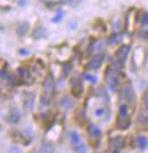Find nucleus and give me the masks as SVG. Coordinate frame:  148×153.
<instances>
[{
  "mask_svg": "<svg viewBox=\"0 0 148 153\" xmlns=\"http://www.w3.org/2000/svg\"><path fill=\"white\" fill-rule=\"evenodd\" d=\"M145 105H146V108H147V110H148V93L146 94V96H145Z\"/></svg>",
  "mask_w": 148,
  "mask_h": 153,
  "instance_id": "obj_30",
  "label": "nucleus"
},
{
  "mask_svg": "<svg viewBox=\"0 0 148 153\" xmlns=\"http://www.w3.org/2000/svg\"><path fill=\"white\" fill-rule=\"evenodd\" d=\"M136 141H137V145L140 150H145L146 146L148 145V141L145 136H138Z\"/></svg>",
  "mask_w": 148,
  "mask_h": 153,
  "instance_id": "obj_11",
  "label": "nucleus"
},
{
  "mask_svg": "<svg viewBox=\"0 0 148 153\" xmlns=\"http://www.w3.org/2000/svg\"><path fill=\"white\" fill-rule=\"evenodd\" d=\"M143 24H148V13H145L143 16Z\"/></svg>",
  "mask_w": 148,
  "mask_h": 153,
  "instance_id": "obj_27",
  "label": "nucleus"
},
{
  "mask_svg": "<svg viewBox=\"0 0 148 153\" xmlns=\"http://www.w3.org/2000/svg\"><path fill=\"white\" fill-rule=\"evenodd\" d=\"M103 113H104V110H103V109H98V110H97V111L95 112V114L97 115V116H99V115H101V114H103Z\"/></svg>",
  "mask_w": 148,
  "mask_h": 153,
  "instance_id": "obj_28",
  "label": "nucleus"
},
{
  "mask_svg": "<svg viewBox=\"0 0 148 153\" xmlns=\"http://www.w3.org/2000/svg\"><path fill=\"white\" fill-rule=\"evenodd\" d=\"M63 15H64V14H63V12H58V14H57L55 17L53 19V22H54V23H58V22H60V19H62V17H63Z\"/></svg>",
  "mask_w": 148,
  "mask_h": 153,
  "instance_id": "obj_23",
  "label": "nucleus"
},
{
  "mask_svg": "<svg viewBox=\"0 0 148 153\" xmlns=\"http://www.w3.org/2000/svg\"><path fill=\"white\" fill-rule=\"evenodd\" d=\"M48 104H49V98L47 96H42V98H41V105L47 106Z\"/></svg>",
  "mask_w": 148,
  "mask_h": 153,
  "instance_id": "obj_25",
  "label": "nucleus"
},
{
  "mask_svg": "<svg viewBox=\"0 0 148 153\" xmlns=\"http://www.w3.org/2000/svg\"><path fill=\"white\" fill-rule=\"evenodd\" d=\"M9 123H13V125H15V123H17L19 120H21V113H19V111L16 109V108H13L10 111H9V113L7 115V119H6Z\"/></svg>",
  "mask_w": 148,
  "mask_h": 153,
  "instance_id": "obj_5",
  "label": "nucleus"
},
{
  "mask_svg": "<svg viewBox=\"0 0 148 153\" xmlns=\"http://www.w3.org/2000/svg\"><path fill=\"white\" fill-rule=\"evenodd\" d=\"M131 125V121L128 116H120V119L117 120V128L121 130H125L128 129Z\"/></svg>",
  "mask_w": 148,
  "mask_h": 153,
  "instance_id": "obj_8",
  "label": "nucleus"
},
{
  "mask_svg": "<svg viewBox=\"0 0 148 153\" xmlns=\"http://www.w3.org/2000/svg\"><path fill=\"white\" fill-rule=\"evenodd\" d=\"M84 78H86L88 81H90L91 83H95V82L97 81V78H96V76H91V74H88V73H86V74H84Z\"/></svg>",
  "mask_w": 148,
  "mask_h": 153,
  "instance_id": "obj_22",
  "label": "nucleus"
},
{
  "mask_svg": "<svg viewBox=\"0 0 148 153\" xmlns=\"http://www.w3.org/2000/svg\"><path fill=\"white\" fill-rule=\"evenodd\" d=\"M22 134L24 135L25 137H27V136H32V128L31 127H23V129H22Z\"/></svg>",
  "mask_w": 148,
  "mask_h": 153,
  "instance_id": "obj_19",
  "label": "nucleus"
},
{
  "mask_svg": "<svg viewBox=\"0 0 148 153\" xmlns=\"http://www.w3.org/2000/svg\"><path fill=\"white\" fill-rule=\"evenodd\" d=\"M82 92H83V86L81 80H79L77 78H74L72 80V94L75 97H80L82 95Z\"/></svg>",
  "mask_w": 148,
  "mask_h": 153,
  "instance_id": "obj_4",
  "label": "nucleus"
},
{
  "mask_svg": "<svg viewBox=\"0 0 148 153\" xmlns=\"http://www.w3.org/2000/svg\"><path fill=\"white\" fill-rule=\"evenodd\" d=\"M129 50H130V47L129 46H127V45H123V46H121L117 50H116V53H115V55H116V58H119V59H125L127 56H128V54H129Z\"/></svg>",
  "mask_w": 148,
  "mask_h": 153,
  "instance_id": "obj_7",
  "label": "nucleus"
},
{
  "mask_svg": "<svg viewBox=\"0 0 148 153\" xmlns=\"http://www.w3.org/2000/svg\"><path fill=\"white\" fill-rule=\"evenodd\" d=\"M124 145H125V139L122 136H115L110 139V146L115 150H121L124 147Z\"/></svg>",
  "mask_w": 148,
  "mask_h": 153,
  "instance_id": "obj_3",
  "label": "nucleus"
},
{
  "mask_svg": "<svg viewBox=\"0 0 148 153\" xmlns=\"http://www.w3.org/2000/svg\"><path fill=\"white\" fill-rule=\"evenodd\" d=\"M39 153H54V146H53L51 144H49V143L43 144V145L40 147Z\"/></svg>",
  "mask_w": 148,
  "mask_h": 153,
  "instance_id": "obj_14",
  "label": "nucleus"
},
{
  "mask_svg": "<svg viewBox=\"0 0 148 153\" xmlns=\"http://www.w3.org/2000/svg\"><path fill=\"white\" fill-rule=\"evenodd\" d=\"M83 153H84V152H83Z\"/></svg>",
  "mask_w": 148,
  "mask_h": 153,
  "instance_id": "obj_33",
  "label": "nucleus"
},
{
  "mask_svg": "<svg viewBox=\"0 0 148 153\" xmlns=\"http://www.w3.org/2000/svg\"><path fill=\"white\" fill-rule=\"evenodd\" d=\"M33 106H34V95H29L24 99V103H23L24 111L25 112H31Z\"/></svg>",
  "mask_w": 148,
  "mask_h": 153,
  "instance_id": "obj_6",
  "label": "nucleus"
},
{
  "mask_svg": "<svg viewBox=\"0 0 148 153\" xmlns=\"http://www.w3.org/2000/svg\"><path fill=\"white\" fill-rule=\"evenodd\" d=\"M104 58H105V56H104L103 54L95 55V56L89 61V63H88V69H89V70H96V69H98V68L103 64Z\"/></svg>",
  "mask_w": 148,
  "mask_h": 153,
  "instance_id": "obj_1",
  "label": "nucleus"
},
{
  "mask_svg": "<svg viewBox=\"0 0 148 153\" xmlns=\"http://www.w3.org/2000/svg\"><path fill=\"white\" fill-rule=\"evenodd\" d=\"M122 68H123V64H122L121 59H120V61H116V59H115V61H111V69L114 72L120 71Z\"/></svg>",
  "mask_w": 148,
  "mask_h": 153,
  "instance_id": "obj_13",
  "label": "nucleus"
},
{
  "mask_svg": "<svg viewBox=\"0 0 148 153\" xmlns=\"http://www.w3.org/2000/svg\"><path fill=\"white\" fill-rule=\"evenodd\" d=\"M27 31H29V23H26V22L21 23L19 26L17 28V34H18L19 37L25 36V33H26Z\"/></svg>",
  "mask_w": 148,
  "mask_h": 153,
  "instance_id": "obj_12",
  "label": "nucleus"
},
{
  "mask_svg": "<svg viewBox=\"0 0 148 153\" xmlns=\"http://www.w3.org/2000/svg\"><path fill=\"white\" fill-rule=\"evenodd\" d=\"M17 72H18L19 76H25V73H26V70H25V69H23V68H18Z\"/></svg>",
  "mask_w": 148,
  "mask_h": 153,
  "instance_id": "obj_26",
  "label": "nucleus"
},
{
  "mask_svg": "<svg viewBox=\"0 0 148 153\" xmlns=\"http://www.w3.org/2000/svg\"><path fill=\"white\" fill-rule=\"evenodd\" d=\"M71 70H72V64H70V63L65 64L63 66V73H64V76H69L71 73Z\"/></svg>",
  "mask_w": 148,
  "mask_h": 153,
  "instance_id": "obj_17",
  "label": "nucleus"
},
{
  "mask_svg": "<svg viewBox=\"0 0 148 153\" xmlns=\"http://www.w3.org/2000/svg\"><path fill=\"white\" fill-rule=\"evenodd\" d=\"M113 153H117V150H116V151H114V152H113Z\"/></svg>",
  "mask_w": 148,
  "mask_h": 153,
  "instance_id": "obj_32",
  "label": "nucleus"
},
{
  "mask_svg": "<svg viewBox=\"0 0 148 153\" xmlns=\"http://www.w3.org/2000/svg\"><path fill=\"white\" fill-rule=\"evenodd\" d=\"M33 37H36V38H42L43 37V29L42 28H38L37 30L33 32Z\"/></svg>",
  "mask_w": 148,
  "mask_h": 153,
  "instance_id": "obj_20",
  "label": "nucleus"
},
{
  "mask_svg": "<svg viewBox=\"0 0 148 153\" xmlns=\"http://www.w3.org/2000/svg\"><path fill=\"white\" fill-rule=\"evenodd\" d=\"M74 150L79 153H83L87 151V146L83 145V144H82V145H76V146H74Z\"/></svg>",
  "mask_w": 148,
  "mask_h": 153,
  "instance_id": "obj_21",
  "label": "nucleus"
},
{
  "mask_svg": "<svg viewBox=\"0 0 148 153\" xmlns=\"http://www.w3.org/2000/svg\"><path fill=\"white\" fill-rule=\"evenodd\" d=\"M119 113H120V116H128V106L124 105V104L121 105V106H120Z\"/></svg>",
  "mask_w": 148,
  "mask_h": 153,
  "instance_id": "obj_16",
  "label": "nucleus"
},
{
  "mask_svg": "<svg viewBox=\"0 0 148 153\" xmlns=\"http://www.w3.org/2000/svg\"><path fill=\"white\" fill-rule=\"evenodd\" d=\"M116 41H117V34H112L110 40H108V43L113 46V45H115V43H116Z\"/></svg>",
  "mask_w": 148,
  "mask_h": 153,
  "instance_id": "obj_24",
  "label": "nucleus"
},
{
  "mask_svg": "<svg viewBox=\"0 0 148 153\" xmlns=\"http://www.w3.org/2000/svg\"><path fill=\"white\" fill-rule=\"evenodd\" d=\"M29 53H30V52H29L27 49H21V50H19V54H21V55H26V54H29Z\"/></svg>",
  "mask_w": 148,
  "mask_h": 153,
  "instance_id": "obj_29",
  "label": "nucleus"
},
{
  "mask_svg": "<svg viewBox=\"0 0 148 153\" xmlns=\"http://www.w3.org/2000/svg\"><path fill=\"white\" fill-rule=\"evenodd\" d=\"M6 76V73H5V70L2 69V70H1V76Z\"/></svg>",
  "mask_w": 148,
  "mask_h": 153,
  "instance_id": "obj_31",
  "label": "nucleus"
},
{
  "mask_svg": "<svg viewBox=\"0 0 148 153\" xmlns=\"http://www.w3.org/2000/svg\"><path fill=\"white\" fill-rule=\"evenodd\" d=\"M122 94H123V97L129 102V103H133V101H134V98H136V95H134V92H133V88H132V85L128 82L124 87H123V92H122Z\"/></svg>",
  "mask_w": 148,
  "mask_h": 153,
  "instance_id": "obj_2",
  "label": "nucleus"
},
{
  "mask_svg": "<svg viewBox=\"0 0 148 153\" xmlns=\"http://www.w3.org/2000/svg\"><path fill=\"white\" fill-rule=\"evenodd\" d=\"M88 132H89V135L91 136V137H95V138H98L100 135H101V130H100V128L99 127H97L96 125H90V127H89V129H88Z\"/></svg>",
  "mask_w": 148,
  "mask_h": 153,
  "instance_id": "obj_10",
  "label": "nucleus"
},
{
  "mask_svg": "<svg viewBox=\"0 0 148 153\" xmlns=\"http://www.w3.org/2000/svg\"><path fill=\"white\" fill-rule=\"evenodd\" d=\"M43 88H45V92L47 94H50L54 89V79L51 76H47L45 79V82H43Z\"/></svg>",
  "mask_w": 148,
  "mask_h": 153,
  "instance_id": "obj_9",
  "label": "nucleus"
},
{
  "mask_svg": "<svg viewBox=\"0 0 148 153\" xmlns=\"http://www.w3.org/2000/svg\"><path fill=\"white\" fill-rule=\"evenodd\" d=\"M62 102H60V105L62 106H65V108H70V106H72L73 105V103L67 98V97H64L63 99H60Z\"/></svg>",
  "mask_w": 148,
  "mask_h": 153,
  "instance_id": "obj_18",
  "label": "nucleus"
},
{
  "mask_svg": "<svg viewBox=\"0 0 148 153\" xmlns=\"http://www.w3.org/2000/svg\"><path fill=\"white\" fill-rule=\"evenodd\" d=\"M70 137H71V142H72L73 144H75V145L80 142V136H79V134H77L76 132H72V133L70 134Z\"/></svg>",
  "mask_w": 148,
  "mask_h": 153,
  "instance_id": "obj_15",
  "label": "nucleus"
}]
</instances>
